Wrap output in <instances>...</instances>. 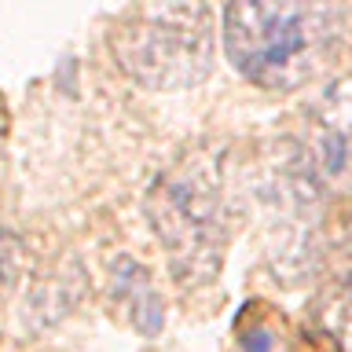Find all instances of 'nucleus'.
Here are the masks:
<instances>
[{"label": "nucleus", "instance_id": "423d86ee", "mask_svg": "<svg viewBox=\"0 0 352 352\" xmlns=\"http://www.w3.org/2000/svg\"><path fill=\"white\" fill-rule=\"evenodd\" d=\"M330 330H334L338 341L352 352V275L341 283V290L334 297V308H330Z\"/></svg>", "mask_w": 352, "mask_h": 352}, {"label": "nucleus", "instance_id": "0eeeda50", "mask_svg": "<svg viewBox=\"0 0 352 352\" xmlns=\"http://www.w3.org/2000/svg\"><path fill=\"white\" fill-rule=\"evenodd\" d=\"M22 272V242L11 231H0V290L15 286Z\"/></svg>", "mask_w": 352, "mask_h": 352}, {"label": "nucleus", "instance_id": "39448f33", "mask_svg": "<svg viewBox=\"0 0 352 352\" xmlns=\"http://www.w3.org/2000/svg\"><path fill=\"white\" fill-rule=\"evenodd\" d=\"M110 290H114V301L125 305V312L132 316V323H136L140 334H158L162 330V301H158V294H154L147 272H143L132 257L114 261Z\"/></svg>", "mask_w": 352, "mask_h": 352}, {"label": "nucleus", "instance_id": "f03ea898", "mask_svg": "<svg viewBox=\"0 0 352 352\" xmlns=\"http://www.w3.org/2000/svg\"><path fill=\"white\" fill-rule=\"evenodd\" d=\"M143 213L176 283L187 290L213 283L239 217L228 154L217 147H191L180 154L169 169L154 176Z\"/></svg>", "mask_w": 352, "mask_h": 352}, {"label": "nucleus", "instance_id": "f257e3e1", "mask_svg": "<svg viewBox=\"0 0 352 352\" xmlns=\"http://www.w3.org/2000/svg\"><path fill=\"white\" fill-rule=\"evenodd\" d=\"M341 0H228V63L264 92H294L323 77L345 48Z\"/></svg>", "mask_w": 352, "mask_h": 352}, {"label": "nucleus", "instance_id": "7ed1b4c3", "mask_svg": "<svg viewBox=\"0 0 352 352\" xmlns=\"http://www.w3.org/2000/svg\"><path fill=\"white\" fill-rule=\"evenodd\" d=\"M114 55L136 85L184 92L213 74L217 26L206 0H165L118 30Z\"/></svg>", "mask_w": 352, "mask_h": 352}, {"label": "nucleus", "instance_id": "20e7f679", "mask_svg": "<svg viewBox=\"0 0 352 352\" xmlns=\"http://www.w3.org/2000/svg\"><path fill=\"white\" fill-rule=\"evenodd\" d=\"M319 180H338L352 162V77L334 81L308 114V143H301Z\"/></svg>", "mask_w": 352, "mask_h": 352}]
</instances>
